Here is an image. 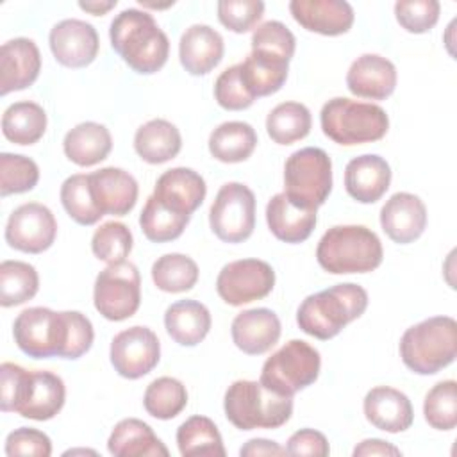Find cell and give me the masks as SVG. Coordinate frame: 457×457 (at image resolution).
<instances>
[{"label":"cell","instance_id":"3957f363","mask_svg":"<svg viewBox=\"0 0 457 457\" xmlns=\"http://www.w3.org/2000/svg\"><path fill=\"white\" fill-rule=\"evenodd\" d=\"M111 46L136 73L159 71L170 54V41L154 16L139 9H125L111 21Z\"/></svg>","mask_w":457,"mask_h":457},{"label":"cell","instance_id":"74e56055","mask_svg":"<svg viewBox=\"0 0 457 457\" xmlns=\"http://www.w3.org/2000/svg\"><path fill=\"white\" fill-rule=\"evenodd\" d=\"M287 64L277 59H270L250 52L241 62V75L248 91L259 98L277 93L287 79Z\"/></svg>","mask_w":457,"mask_h":457},{"label":"cell","instance_id":"52a82bcc","mask_svg":"<svg viewBox=\"0 0 457 457\" xmlns=\"http://www.w3.org/2000/svg\"><path fill=\"white\" fill-rule=\"evenodd\" d=\"M227 420L239 430L278 428L293 414V396H282L257 380H236L223 398Z\"/></svg>","mask_w":457,"mask_h":457},{"label":"cell","instance_id":"e0dca14e","mask_svg":"<svg viewBox=\"0 0 457 457\" xmlns=\"http://www.w3.org/2000/svg\"><path fill=\"white\" fill-rule=\"evenodd\" d=\"M89 189L102 214L112 216L129 214L134 209L139 193L136 179L129 171L114 166L89 173Z\"/></svg>","mask_w":457,"mask_h":457},{"label":"cell","instance_id":"f907efd6","mask_svg":"<svg viewBox=\"0 0 457 457\" xmlns=\"http://www.w3.org/2000/svg\"><path fill=\"white\" fill-rule=\"evenodd\" d=\"M286 453L289 455H311V457H325L330 453V446L327 437L314 428L296 430L286 445Z\"/></svg>","mask_w":457,"mask_h":457},{"label":"cell","instance_id":"c3c4849f","mask_svg":"<svg viewBox=\"0 0 457 457\" xmlns=\"http://www.w3.org/2000/svg\"><path fill=\"white\" fill-rule=\"evenodd\" d=\"M264 14L261 0H221L218 2V20L232 32L252 30Z\"/></svg>","mask_w":457,"mask_h":457},{"label":"cell","instance_id":"d590c367","mask_svg":"<svg viewBox=\"0 0 457 457\" xmlns=\"http://www.w3.org/2000/svg\"><path fill=\"white\" fill-rule=\"evenodd\" d=\"M189 218V214L177 212L150 195L139 214V225L148 241L168 243L182 236Z\"/></svg>","mask_w":457,"mask_h":457},{"label":"cell","instance_id":"f546056e","mask_svg":"<svg viewBox=\"0 0 457 457\" xmlns=\"http://www.w3.org/2000/svg\"><path fill=\"white\" fill-rule=\"evenodd\" d=\"M62 148L64 155L77 166H95L107 159L112 148V137L102 123L84 121L66 132Z\"/></svg>","mask_w":457,"mask_h":457},{"label":"cell","instance_id":"b9f144b4","mask_svg":"<svg viewBox=\"0 0 457 457\" xmlns=\"http://www.w3.org/2000/svg\"><path fill=\"white\" fill-rule=\"evenodd\" d=\"M425 421L436 430H452L457 425V382H437L423 402Z\"/></svg>","mask_w":457,"mask_h":457},{"label":"cell","instance_id":"5bb4252c","mask_svg":"<svg viewBox=\"0 0 457 457\" xmlns=\"http://www.w3.org/2000/svg\"><path fill=\"white\" fill-rule=\"evenodd\" d=\"M109 357L118 375L136 380L159 364L161 343L152 328L136 325L112 337Z\"/></svg>","mask_w":457,"mask_h":457},{"label":"cell","instance_id":"603a6c76","mask_svg":"<svg viewBox=\"0 0 457 457\" xmlns=\"http://www.w3.org/2000/svg\"><path fill=\"white\" fill-rule=\"evenodd\" d=\"M364 416L378 430L398 434L412 425L414 411L405 393L389 387L377 386L364 396Z\"/></svg>","mask_w":457,"mask_h":457},{"label":"cell","instance_id":"5b68a950","mask_svg":"<svg viewBox=\"0 0 457 457\" xmlns=\"http://www.w3.org/2000/svg\"><path fill=\"white\" fill-rule=\"evenodd\" d=\"M378 236L364 225H336L328 228L316 248L318 264L332 275L370 273L382 262Z\"/></svg>","mask_w":457,"mask_h":457},{"label":"cell","instance_id":"681fc988","mask_svg":"<svg viewBox=\"0 0 457 457\" xmlns=\"http://www.w3.org/2000/svg\"><path fill=\"white\" fill-rule=\"evenodd\" d=\"M5 453L9 457H14V455L50 457L52 455V441L45 432H41L37 428L20 427L7 436Z\"/></svg>","mask_w":457,"mask_h":457},{"label":"cell","instance_id":"f35d334b","mask_svg":"<svg viewBox=\"0 0 457 457\" xmlns=\"http://www.w3.org/2000/svg\"><path fill=\"white\" fill-rule=\"evenodd\" d=\"M152 280L164 293H184L195 287L198 266L184 253H166L152 264Z\"/></svg>","mask_w":457,"mask_h":457},{"label":"cell","instance_id":"9a60e30c","mask_svg":"<svg viewBox=\"0 0 457 457\" xmlns=\"http://www.w3.org/2000/svg\"><path fill=\"white\" fill-rule=\"evenodd\" d=\"M57 236V221L52 211L37 202L16 207L5 225V241L11 248L25 253L48 250Z\"/></svg>","mask_w":457,"mask_h":457},{"label":"cell","instance_id":"30bf717a","mask_svg":"<svg viewBox=\"0 0 457 457\" xmlns=\"http://www.w3.org/2000/svg\"><path fill=\"white\" fill-rule=\"evenodd\" d=\"M320 368V352L307 341L291 339L264 361L259 382L277 395L293 396L316 382Z\"/></svg>","mask_w":457,"mask_h":457},{"label":"cell","instance_id":"e575fe53","mask_svg":"<svg viewBox=\"0 0 457 457\" xmlns=\"http://www.w3.org/2000/svg\"><path fill=\"white\" fill-rule=\"evenodd\" d=\"M311 111L300 102H282L266 118V132L277 145H293L311 132Z\"/></svg>","mask_w":457,"mask_h":457},{"label":"cell","instance_id":"d6a6232c","mask_svg":"<svg viewBox=\"0 0 457 457\" xmlns=\"http://www.w3.org/2000/svg\"><path fill=\"white\" fill-rule=\"evenodd\" d=\"M46 130V112L36 102H14L2 116V132L14 145H34Z\"/></svg>","mask_w":457,"mask_h":457},{"label":"cell","instance_id":"db71d44e","mask_svg":"<svg viewBox=\"0 0 457 457\" xmlns=\"http://www.w3.org/2000/svg\"><path fill=\"white\" fill-rule=\"evenodd\" d=\"M79 7L86 12H91L95 16H102L105 14L107 11H111L112 7H116V0H109V2H79Z\"/></svg>","mask_w":457,"mask_h":457},{"label":"cell","instance_id":"83f0119b","mask_svg":"<svg viewBox=\"0 0 457 457\" xmlns=\"http://www.w3.org/2000/svg\"><path fill=\"white\" fill-rule=\"evenodd\" d=\"M107 450L116 457H166L168 448L154 434L152 427L137 418L118 421L109 436Z\"/></svg>","mask_w":457,"mask_h":457},{"label":"cell","instance_id":"277c9868","mask_svg":"<svg viewBox=\"0 0 457 457\" xmlns=\"http://www.w3.org/2000/svg\"><path fill=\"white\" fill-rule=\"evenodd\" d=\"M368 307V293L353 282L336 284L309 295L296 311L298 327L321 341L336 337L348 323L361 318Z\"/></svg>","mask_w":457,"mask_h":457},{"label":"cell","instance_id":"ac0fdd59","mask_svg":"<svg viewBox=\"0 0 457 457\" xmlns=\"http://www.w3.org/2000/svg\"><path fill=\"white\" fill-rule=\"evenodd\" d=\"M380 227L398 245L416 241L427 227L423 200L412 193H395L380 209Z\"/></svg>","mask_w":457,"mask_h":457},{"label":"cell","instance_id":"7bdbcfd3","mask_svg":"<svg viewBox=\"0 0 457 457\" xmlns=\"http://www.w3.org/2000/svg\"><path fill=\"white\" fill-rule=\"evenodd\" d=\"M132 243V232L125 223L105 221L95 230L91 237V250L96 259L107 264H118L129 257Z\"/></svg>","mask_w":457,"mask_h":457},{"label":"cell","instance_id":"ab89813d","mask_svg":"<svg viewBox=\"0 0 457 457\" xmlns=\"http://www.w3.org/2000/svg\"><path fill=\"white\" fill-rule=\"evenodd\" d=\"M145 411L157 420H171L187 405L186 386L173 377L152 380L143 396Z\"/></svg>","mask_w":457,"mask_h":457},{"label":"cell","instance_id":"ffe728a7","mask_svg":"<svg viewBox=\"0 0 457 457\" xmlns=\"http://www.w3.org/2000/svg\"><path fill=\"white\" fill-rule=\"evenodd\" d=\"M289 11L305 30L321 36H341L353 25V9L345 0H293Z\"/></svg>","mask_w":457,"mask_h":457},{"label":"cell","instance_id":"836d02e7","mask_svg":"<svg viewBox=\"0 0 457 457\" xmlns=\"http://www.w3.org/2000/svg\"><path fill=\"white\" fill-rule=\"evenodd\" d=\"M177 446L180 455H205L225 457V446L221 434L214 421L207 416H191L177 430Z\"/></svg>","mask_w":457,"mask_h":457},{"label":"cell","instance_id":"cb8c5ba5","mask_svg":"<svg viewBox=\"0 0 457 457\" xmlns=\"http://www.w3.org/2000/svg\"><path fill=\"white\" fill-rule=\"evenodd\" d=\"M391 184V168L387 161L377 154L353 157L345 168V189L361 204H375Z\"/></svg>","mask_w":457,"mask_h":457},{"label":"cell","instance_id":"d4e9b609","mask_svg":"<svg viewBox=\"0 0 457 457\" xmlns=\"http://www.w3.org/2000/svg\"><path fill=\"white\" fill-rule=\"evenodd\" d=\"M205 193L207 186L202 175L191 168L179 166L166 170L157 179L152 195L166 207L191 216L202 205Z\"/></svg>","mask_w":457,"mask_h":457},{"label":"cell","instance_id":"4fadbf2b","mask_svg":"<svg viewBox=\"0 0 457 457\" xmlns=\"http://www.w3.org/2000/svg\"><path fill=\"white\" fill-rule=\"evenodd\" d=\"M275 286L273 268L261 259H239L225 264L216 278L220 298L239 307L268 296Z\"/></svg>","mask_w":457,"mask_h":457},{"label":"cell","instance_id":"816d5d0a","mask_svg":"<svg viewBox=\"0 0 457 457\" xmlns=\"http://www.w3.org/2000/svg\"><path fill=\"white\" fill-rule=\"evenodd\" d=\"M400 448H396L395 445L384 441V439H364L361 441L355 448H353V455L355 457H362V455H400Z\"/></svg>","mask_w":457,"mask_h":457},{"label":"cell","instance_id":"8d00e7d4","mask_svg":"<svg viewBox=\"0 0 457 457\" xmlns=\"http://www.w3.org/2000/svg\"><path fill=\"white\" fill-rule=\"evenodd\" d=\"M39 277L32 264L23 261H4L0 264V305H21L36 296Z\"/></svg>","mask_w":457,"mask_h":457},{"label":"cell","instance_id":"4316f807","mask_svg":"<svg viewBox=\"0 0 457 457\" xmlns=\"http://www.w3.org/2000/svg\"><path fill=\"white\" fill-rule=\"evenodd\" d=\"M270 232L284 243H303L316 227V209L293 204L286 193H277L266 205Z\"/></svg>","mask_w":457,"mask_h":457},{"label":"cell","instance_id":"d6986e66","mask_svg":"<svg viewBox=\"0 0 457 457\" xmlns=\"http://www.w3.org/2000/svg\"><path fill=\"white\" fill-rule=\"evenodd\" d=\"M41 71V54L29 37H14L0 48V95L32 86Z\"/></svg>","mask_w":457,"mask_h":457},{"label":"cell","instance_id":"44dd1931","mask_svg":"<svg viewBox=\"0 0 457 457\" xmlns=\"http://www.w3.org/2000/svg\"><path fill=\"white\" fill-rule=\"evenodd\" d=\"M395 64L378 54H362L346 73V87L352 95L370 100H386L396 87Z\"/></svg>","mask_w":457,"mask_h":457},{"label":"cell","instance_id":"6da1fadb","mask_svg":"<svg viewBox=\"0 0 457 457\" xmlns=\"http://www.w3.org/2000/svg\"><path fill=\"white\" fill-rule=\"evenodd\" d=\"M18 348L34 359H79L93 345L95 332L87 316L79 311L55 312L48 307L21 311L12 325Z\"/></svg>","mask_w":457,"mask_h":457},{"label":"cell","instance_id":"7dc6e473","mask_svg":"<svg viewBox=\"0 0 457 457\" xmlns=\"http://www.w3.org/2000/svg\"><path fill=\"white\" fill-rule=\"evenodd\" d=\"M437 0H402L395 4V16L402 29L411 34L428 32L439 20Z\"/></svg>","mask_w":457,"mask_h":457},{"label":"cell","instance_id":"8992f818","mask_svg":"<svg viewBox=\"0 0 457 457\" xmlns=\"http://www.w3.org/2000/svg\"><path fill=\"white\" fill-rule=\"evenodd\" d=\"M457 355V323L452 316H432L409 327L400 339L402 362L418 375H434Z\"/></svg>","mask_w":457,"mask_h":457},{"label":"cell","instance_id":"4dcf8cb0","mask_svg":"<svg viewBox=\"0 0 457 457\" xmlns=\"http://www.w3.org/2000/svg\"><path fill=\"white\" fill-rule=\"evenodd\" d=\"M182 137L179 129L162 118L141 125L134 134V150L148 164H162L179 155Z\"/></svg>","mask_w":457,"mask_h":457},{"label":"cell","instance_id":"484cf974","mask_svg":"<svg viewBox=\"0 0 457 457\" xmlns=\"http://www.w3.org/2000/svg\"><path fill=\"white\" fill-rule=\"evenodd\" d=\"M223 37L209 25L187 27L179 41V59L191 75H207L223 59Z\"/></svg>","mask_w":457,"mask_h":457},{"label":"cell","instance_id":"9c48e42d","mask_svg":"<svg viewBox=\"0 0 457 457\" xmlns=\"http://www.w3.org/2000/svg\"><path fill=\"white\" fill-rule=\"evenodd\" d=\"M284 193L305 209H318L332 191V161L318 146L293 152L284 164Z\"/></svg>","mask_w":457,"mask_h":457},{"label":"cell","instance_id":"f1b7e54d","mask_svg":"<svg viewBox=\"0 0 457 457\" xmlns=\"http://www.w3.org/2000/svg\"><path fill=\"white\" fill-rule=\"evenodd\" d=\"M164 327L175 343L196 346L211 330V312L196 300H179L166 309Z\"/></svg>","mask_w":457,"mask_h":457},{"label":"cell","instance_id":"bcb514c9","mask_svg":"<svg viewBox=\"0 0 457 457\" xmlns=\"http://www.w3.org/2000/svg\"><path fill=\"white\" fill-rule=\"evenodd\" d=\"M214 98L220 107L227 111H243L250 107L255 96L248 91L243 75H241V62L223 70L216 82H214Z\"/></svg>","mask_w":457,"mask_h":457},{"label":"cell","instance_id":"60d3db41","mask_svg":"<svg viewBox=\"0 0 457 457\" xmlns=\"http://www.w3.org/2000/svg\"><path fill=\"white\" fill-rule=\"evenodd\" d=\"M61 204L68 216L79 225H95L104 216L91 196L89 175L86 173H75L62 182Z\"/></svg>","mask_w":457,"mask_h":457},{"label":"cell","instance_id":"7402d4cb","mask_svg":"<svg viewBox=\"0 0 457 457\" xmlns=\"http://www.w3.org/2000/svg\"><path fill=\"white\" fill-rule=\"evenodd\" d=\"M234 345L246 355H261L271 350L280 337V320L266 307L248 309L232 320Z\"/></svg>","mask_w":457,"mask_h":457},{"label":"cell","instance_id":"ee69618b","mask_svg":"<svg viewBox=\"0 0 457 457\" xmlns=\"http://www.w3.org/2000/svg\"><path fill=\"white\" fill-rule=\"evenodd\" d=\"M295 48H296V39L282 21H277V20L264 21L252 34L253 54L277 59L282 62H289L291 57L295 55Z\"/></svg>","mask_w":457,"mask_h":457},{"label":"cell","instance_id":"f6af8a7d","mask_svg":"<svg viewBox=\"0 0 457 457\" xmlns=\"http://www.w3.org/2000/svg\"><path fill=\"white\" fill-rule=\"evenodd\" d=\"M39 180L37 164L20 154H0V195H18L27 193L36 187Z\"/></svg>","mask_w":457,"mask_h":457},{"label":"cell","instance_id":"7c38bea8","mask_svg":"<svg viewBox=\"0 0 457 457\" xmlns=\"http://www.w3.org/2000/svg\"><path fill=\"white\" fill-rule=\"evenodd\" d=\"M209 225L223 243H243L255 228V196L241 182H227L216 193L209 211Z\"/></svg>","mask_w":457,"mask_h":457},{"label":"cell","instance_id":"2e32d148","mask_svg":"<svg viewBox=\"0 0 457 457\" xmlns=\"http://www.w3.org/2000/svg\"><path fill=\"white\" fill-rule=\"evenodd\" d=\"M48 43L55 61L66 68H84L91 64L100 48L96 29L77 18L55 23L50 30Z\"/></svg>","mask_w":457,"mask_h":457},{"label":"cell","instance_id":"f5cc1de1","mask_svg":"<svg viewBox=\"0 0 457 457\" xmlns=\"http://www.w3.org/2000/svg\"><path fill=\"white\" fill-rule=\"evenodd\" d=\"M286 448H282L278 443L270 441V439H262V437H255L246 441L245 446H241L239 455L246 457V455H284Z\"/></svg>","mask_w":457,"mask_h":457},{"label":"cell","instance_id":"8fae6325","mask_svg":"<svg viewBox=\"0 0 457 457\" xmlns=\"http://www.w3.org/2000/svg\"><path fill=\"white\" fill-rule=\"evenodd\" d=\"M95 309L109 321H123L136 314L141 303V277L132 262L109 264L95 280Z\"/></svg>","mask_w":457,"mask_h":457},{"label":"cell","instance_id":"1f68e13d","mask_svg":"<svg viewBox=\"0 0 457 457\" xmlns=\"http://www.w3.org/2000/svg\"><path fill=\"white\" fill-rule=\"evenodd\" d=\"M257 146V134L246 121H225L209 136V152L221 162H243Z\"/></svg>","mask_w":457,"mask_h":457},{"label":"cell","instance_id":"ba28073f","mask_svg":"<svg viewBox=\"0 0 457 457\" xmlns=\"http://www.w3.org/2000/svg\"><path fill=\"white\" fill-rule=\"evenodd\" d=\"M320 123L328 139L345 146L378 141L389 129L387 112L380 105L345 96H336L321 107Z\"/></svg>","mask_w":457,"mask_h":457},{"label":"cell","instance_id":"7a4b0ae2","mask_svg":"<svg viewBox=\"0 0 457 457\" xmlns=\"http://www.w3.org/2000/svg\"><path fill=\"white\" fill-rule=\"evenodd\" d=\"M0 389L4 412H18L36 421L52 420L66 400V387L59 375L46 370L27 371L14 362H2Z\"/></svg>","mask_w":457,"mask_h":457}]
</instances>
